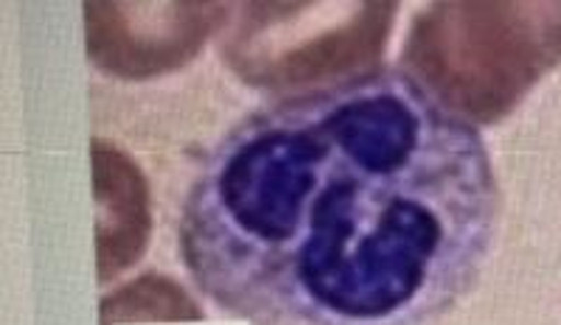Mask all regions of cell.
<instances>
[{
    "label": "cell",
    "mask_w": 561,
    "mask_h": 325,
    "mask_svg": "<svg viewBox=\"0 0 561 325\" xmlns=\"http://www.w3.org/2000/svg\"><path fill=\"white\" fill-rule=\"evenodd\" d=\"M491 205L478 132L413 79L374 73L244 121L194 185L180 242L230 312L382 325L466 287Z\"/></svg>",
    "instance_id": "obj_1"
},
{
    "label": "cell",
    "mask_w": 561,
    "mask_h": 325,
    "mask_svg": "<svg viewBox=\"0 0 561 325\" xmlns=\"http://www.w3.org/2000/svg\"><path fill=\"white\" fill-rule=\"evenodd\" d=\"M402 65L440 109L491 127L561 65V0H440L410 23Z\"/></svg>",
    "instance_id": "obj_2"
},
{
    "label": "cell",
    "mask_w": 561,
    "mask_h": 325,
    "mask_svg": "<svg viewBox=\"0 0 561 325\" xmlns=\"http://www.w3.org/2000/svg\"><path fill=\"white\" fill-rule=\"evenodd\" d=\"M399 3L314 0L242 3L219 51L244 84L312 93L379 73Z\"/></svg>",
    "instance_id": "obj_3"
},
{
    "label": "cell",
    "mask_w": 561,
    "mask_h": 325,
    "mask_svg": "<svg viewBox=\"0 0 561 325\" xmlns=\"http://www.w3.org/2000/svg\"><path fill=\"white\" fill-rule=\"evenodd\" d=\"M84 43L99 71L124 82L174 73L192 62L208 37L230 20V3H84Z\"/></svg>",
    "instance_id": "obj_4"
},
{
    "label": "cell",
    "mask_w": 561,
    "mask_h": 325,
    "mask_svg": "<svg viewBox=\"0 0 561 325\" xmlns=\"http://www.w3.org/2000/svg\"><path fill=\"white\" fill-rule=\"evenodd\" d=\"M93 191H96V262L99 281L127 272L147 253L152 236L149 185L124 149L93 138Z\"/></svg>",
    "instance_id": "obj_5"
},
{
    "label": "cell",
    "mask_w": 561,
    "mask_h": 325,
    "mask_svg": "<svg viewBox=\"0 0 561 325\" xmlns=\"http://www.w3.org/2000/svg\"><path fill=\"white\" fill-rule=\"evenodd\" d=\"M203 312L180 283L163 275H144L102 300V325L158 323V320H199Z\"/></svg>",
    "instance_id": "obj_6"
}]
</instances>
